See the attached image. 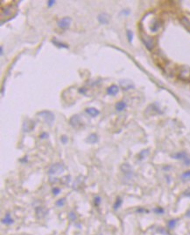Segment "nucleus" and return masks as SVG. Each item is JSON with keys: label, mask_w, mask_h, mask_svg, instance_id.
I'll list each match as a JSON object with an SVG mask.
<instances>
[{"label": "nucleus", "mask_w": 190, "mask_h": 235, "mask_svg": "<svg viewBox=\"0 0 190 235\" xmlns=\"http://www.w3.org/2000/svg\"><path fill=\"white\" fill-rule=\"evenodd\" d=\"M35 122L31 120V119H27L23 122V126H22V129L24 132H30L35 128Z\"/></svg>", "instance_id": "obj_6"}, {"label": "nucleus", "mask_w": 190, "mask_h": 235, "mask_svg": "<svg viewBox=\"0 0 190 235\" xmlns=\"http://www.w3.org/2000/svg\"><path fill=\"white\" fill-rule=\"evenodd\" d=\"M65 203H66V198L65 197L61 198V199H59V200H57L55 202V205L57 207H63L65 205Z\"/></svg>", "instance_id": "obj_25"}, {"label": "nucleus", "mask_w": 190, "mask_h": 235, "mask_svg": "<svg viewBox=\"0 0 190 235\" xmlns=\"http://www.w3.org/2000/svg\"><path fill=\"white\" fill-rule=\"evenodd\" d=\"M47 138H48V134H47V133H46V132H44V133H42V134H40V138H41V139Z\"/></svg>", "instance_id": "obj_36"}, {"label": "nucleus", "mask_w": 190, "mask_h": 235, "mask_svg": "<svg viewBox=\"0 0 190 235\" xmlns=\"http://www.w3.org/2000/svg\"><path fill=\"white\" fill-rule=\"evenodd\" d=\"M85 111H86L87 114H89V115H90V116H92V117H96V116H97V115L100 114V111L97 110V109H95V108H88V109H85Z\"/></svg>", "instance_id": "obj_18"}, {"label": "nucleus", "mask_w": 190, "mask_h": 235, "mask_svg": "<svg viewBox=\"0 0 190 235\" xmlns=\"http://www.w3.org/2000/svg\"><path fill=\"white\" fill-rule=\"evenodd\" d=\"M126 107H127L126 103H125L124 101H123V100L118 101V102L116 104V109H117L118 111H119V112L124 110V109H126Z\"/></svg>", "instance_id": "obj_20"}, {"label": "nucleus", "mask_w": 190, "mask_h": 235, "mask_svg": "<svg viewBox=\"0 0 190 235\" xmlns=\"http://www.w3.org/2000/svg\"><path fill=\"white\" fill-rule=\"evenodd\" d=\"M176 224H177V219H171L167 223V227L169 229H174L175 227Z\"/></svg>", "instance_id": "obj_26"}, {"label": "nucleus", "mask_w": 190, "mask_h": 235, "mask_svg": "<svg viewBox=\"0 0 190 235\" xmlns=\"http://www.w3.org/2000/svg\"><path fill=\"white\" fill-rule=\"evenodd\" d=\"M64 170H65V167L62 163H55L49 167L47 173L50 175H57L64 172Z\"/></svg>", "instance_id": "obj_3"}, {"label": "nucleus", "mask_w": 190, "mask_h": 235, "mask_svg": "<svg viewBox=\"0 0 190 235\" xmlns=\"http://www.w3.org/2000/svg\"><path fill=\"white\" fill-rule=\"evenodd\" d=\"M126 35H127V38H128L129 42H131L132 41V39H133V33L131 30H127L126 31Z\"/></svg>", "instance_id": "obj_30"}, {"label": "nucleus", "mask_w": 190, "mask_h": 235, "mask_svg": "<svg viewBox=\"0 0 190 235\" xmlns=\"http://www.w3.org/2000/svg\"><path fill=\"white\" fill-rule=\"evenodd\" d=\"M47 212H48V211L44 206H38L35 208V214H36L38 218H43L44 217L46 216Z\"/></svg>", "instance_id": "obj_10"}, {"label": "nucleus", "mask_w": 190, "mask_h": 235, "mask_svg": "<svg viewBox=\"0 0 190 235\" xmlns=\"http://www.w3.org/2000/svg\"><path fill=\"white\" fill-rule=\"evenodd\" d=\"M154 212H156L157 214H162V213H164V210L161 208V207H157L155 208L154 210H153Z\"/></svg>", "instance_id": "obj_32"}, {"label": "nucleus", "mask_w": 190, "mask_h": 235, "mask_svg": "<svg viewBox=\"0 0 190 235\" xmlns=\"http://www.w3.org/2000/svg\"><path fill=\"white\" fill-rule=\"evenodd\" d=\"M52 193H53V196H57V195H59L61 193V189L60 188H57V187H54L52 189Z\"/></svg>", "instance_id": "obj_31"}, {"label": "nucleus", "mask_w": 190, "mask_h": 235, "mask_svg": "<svg viewBox=\"0 0 190 235\" xmlns=\"http://www.w3.org/2000/svg\"><path fill=\"white\" fill-rule=\"evenodd\" d=\"M69 124L74 128V129H78L81 126V117L78 115H73L70 119H69Z\"/></svg>", "instance_id": "obj_9"}, {"label": "nucleus", "mask_w": 190, "mask_h": 235, "mask_svg": "<svg viewBox=\"0 0 190 235\" xmlns=\"http://www.w3.org/2000/svg\"><path fill=\"white\" fill-rule=\"evenodd\" d=\"M181 23L184 25V27H185L186 28H187V29L190 31V21H189L186 17H183V18L181 19Z\"/></svg>", "instance_id": "obj_24"}, {"label": "nucleus", "mask_w": 190, "mask_h": 235, "mask_svg": "<svg viewBox=\"0 0 190 235\" xmlns=\"http://www.w3.org/2000/svg\"><path fill=\"white\" fill-rule=\"evenodd\" d=\"M107 93L109 95H112V96H115L118 92H119V87L116 85H112L111 86H109L107 88Z\"/></svg>", "instance_id": "obj_14"}, {"label": "nucleus", "mask_w": 190, "mask_h": 235, "mask_svg": "<svg viewBox=\"0 0 190 235\" xmlns=\"http://www.w3.org/2000/svg\"><path fill=\"white\" fill-rule=\"evenodd\" d=\"M180 179H181V180L184 181V182L189 180H190V170L186 171L185 173H183L181 174V176H180Z\"/></svg>", "instance_id": "obj_22"}, {"label": "nucleus", "mask_w": 190, "mask_h": 235, "mask_svg": "<svg viewBox=\"0 0 190 235\" xmlns=\"http://www.w3.org/2000/svg\"><path fill=\"white\" fill-rule=\"evenodd\" d=\"M61 182L65 185H68L69 182H70V176L67 175V176H64L62 180H61Z\"/></svg>", "instance_id": "obj_28"}, {"label": "nucleus", "mask_w": 190, "mask_h": 235, "mask_svg": "<svg viewBox=\"0 0 190 235\" xmlns=\"http://www.w3.org/2000/svg\"><path fill=\"white\" fill-rule=\"evenodd\" d=\"M19 161L20 162H26L27 161V157H24V159L23 160H20Z\"/></svg>", "instance_id": "obj_40"}, {"label": "nucleus", "mask_w": 190, "mask_h": 235, "mask_svg": "<svg viewBox=\"0 0 190 235\" xmlns=\"http://www.w3.org/2000/svg\"><path fill=\"white\" fill-rule=\"evenodd\" d=\"M160 27H161V23H160V21H159L158 19H155L152 21V25H151L150 29H151L152 32H157V31L160 28Z\"/></svg>", "instance_id": "obj_15"}, {"label": "nucleus", "mask_w": 190, "mask_h": 235, "mask_svg": "<svg viewBox=\"0 0 190 235\" xmlns=\"http://www.w3.org/2000/svg\"><path fill=\"white\" fill-rule=\"evenodd\" d=\"M121 170L123 171V173L126 175V177L128 178H131V176L133 175V171L131 169V167L129 166V164H124L121 167Z\"/></svg>", "instance_id": "obj_11"}, {"label": "nucleus", "mask_w": 190, "mask_h": 235, "mask_svg": "<svg viewBox=\"0 0 190 235\" xmlns=\"http://www.w3.org/2000/svg\"><path fill=\"white\" fill-rule=\"evenodd\" d=\"M137 212H148L146 210H145V209H138Z\"/></svg>", "instance_id": "obj_38"}, {"label": "nucleus", "mask_w": 190, "mask_h": 235, "mask_svg": "<svg viewBox=\"0 0 190 235\" xmlns=\"http://www.w3.org/2000/svg\"><path fill=\"white\" fill-rule=\"evenodd\" d=\"M97 19L101 24H108L110 21V15L105 12L100 13L97 17Z\"/></svg>", "instance_id": "obj_12"}, {"label": "nucleus", "mask_w": 190, "mask_h": 235, "mask_svg": "<svg viewBox=\"0 0 190 235\" xmlns=\"http://www.w3.org/2000/svg\"><path fill=\"white\" fill-rule=\"evenodd\" d=\"M140 36H141L142 41L144 42V44L146 45V47L147 48V49L148 50H152L154 48V46H155V39H154V37L149 36L148 35L145 34L144 32H141Z\"/></svg>", "instance_id": "obj_1"}, {"label": "nucleus", "mask_w": 190, "mask_h": 235, "mask_svg": "<svg viewBox=\"0 0 190 235\" xmlns=\"http://www.w3.org/2000/svg\"><path fill=\"white\" fill-rule=\"evenodd\" d=\"M122 203H123V200H122L120 197H118V198H117V200H116V202H115V203H114V204H113V209H114L115 211L118 210V209L121 207Z\"/></svg>", "instance_id": "obj_23"}, {"label": "nucleus", "mask_w": 190, "mask_h": 235, "mask_svg": "<svg viewBox=\"0 0 190 235\" xmlns=\"http://www.w3.org/2000/svg\"><path fill=\"white\" fill-rule=\"evenodd\" d=\"M52 42H53V44H54V45H55L56 47H58V48H68V46L67 44H64L62 42H60L56 39H53L52 40Z\"/></svg>", "instance_id": "obj_21"}, {"label": "nucleus", "mask_w": 190, "mask_h": 235, "mask_svg": "<svg viewBox=\"0 0 190 235\" xmlns=\"http://www.w3.org/2000/svg\"><path fill=\"white\" fill-rule=\"evenodd\" d=\"M101 202H102V199H101L100 196H96V197L94 198V204H95L96 207H98V206L100 205Z\"/></svg>", "instance_id": "obj_29"}, {"label": "nucleus", "mask_w": 190, "mask_h": 235, "mask_svg": "<svg viewBox=\"0 0 190 235\" xmlns=\"http://www.w3.org/2000/svg\"><path fill=\"white\" fill-rule=\"evenodd\" d=\"M179 78L181 80L187 81L190 79V67L189 66H182L179 72Z\"/></svg>", "instance_id": "obj_5"}, {"label": "nucleus", "mask_w": 190, "mask_h": 235, "mask_svg": "<svg viewBox=\"0 0 190 235\" xmlns=\"http://www.w3.org/2000/svg\"><path fill=\"white\" fill-rule=\"evenodd\" d=\"M146 154H148V150H144L143 151H141L140 154H139V160L144 159L145 157L146 156Z\"/></svg>", "instance_id": "obj_33"}, {"label": "nucleus", "mask_w": 190, "mask_h": 235, "mask_svg": "<svg viewBox=\"0 0 190 235\" xmlns=\"http://www.w3.org/2000/svg\"><path fill=\"white\" fill-rule=\"evenodd\" d=\"M71 21H72V19L70 17H64L61 19H59V21L57 22L58 27L62 29H68L71 24Z\"/></svg>", "instance_id": "obj_7"}, {"label": "nucleus", "mask_w": 190, "mask_h": 235, "mask_svg": "<svg viewBox=\"0 0 190 235\" xmlns=\"http://www.w3.org/2000/svg\"><path fill=\"white\" fill-rule=\"evenodd\" d=\"M1 221H2L3 224H5V225H12V224L14 223V219L12 218L10 213H6L5 217L4 218H2Z\"/></svg>", "instance_id": "obj_17"}, {"label": "nucleus", "mask_w": 190, "mask_h": 235, "mask_svg": "<svg viewBox=\"0 0 190 235\" xmlns=\"http://www.w3.org/2000/svg\"><path fill=\"white\" fill-rule=\"evenodd\" d=\"M37 115H38V116L41 117L49 125H52V123L53 122L54 119H55V117H54V115L51 111H47V110L40 111Z\"/></svg>", "instance_id": "obj_2"}, {"label": "nucleus", "mask_w": 190, "mask_h": 235, "mask_svg": "<svg viewBox=\"0 0 190 235\" xmlns=\"http://www.w3.org/2000/svg\"><path fill=\"white\" fill-rule=\"evenodd\" d=\"M172 157H173L174 159L182 160L183 163L185 164V166H190V157L187 155V153L186 151H180V152H177V153L174 154Z\"/></svg>", "instance_id": "obj_4"}, {"label": "nucleus", "mask_w": 190, "mask_h": 235, "mask_svg": "<svg viewBox=\"0 0 190 235\" xmlns=\"http://www.w3.org/2000/svg\"><path fill=\"white\" fill-rule=\"evenodd\" d=\"M83 185H84V179H83V176L80 175L74 181V183H73V189L74 190H76V191H79L81 188H83Z\"/></svg>", "instance_id": "obj_8"}, {"label": "nucleus", "mask_w": 190, "mask_h": 235, "mask_svg": "<svg viewBox=\"0 0 190 235\" xmlns=\"http://www.w3.org/2000/svg\"><path fill=\"white\" fill-rule=\"evenodd\" d=\"M121 13H124V15H128V14L130 13V12H129L128 10H127V11H122V12H121Z\"/></svg>", "instance_id": "obj_39"}, {"label": "nucleus", "mask_w": 190, "mask_h": 235, "mask_svg": "<svg viewBox=\"0 0 190 235\" xmlns=\"http://www.w3.org/2000/svg\"><path fill=\"white\" fill-rule=\"evenodd\" d=\"M61 141H62V143L63 144H66L68 143V137H66V136H62V137L61 138Z\"/></svg>", "instance_id": "obj_34"}, {"label": "nucleus", "mask_w": 190, "mask_h": 235, "mask_svg": "<svg viewBox=\"0 0 190 235\" xmlns=\"http://www.w3.org/2000/svg\"><path fill=\"white\" fill-rule=\"evenodd\" d=\"M86 141H87V143H90V144H96V143L98 141V137H97L96 134L92 133V134H90V135L87 138Z\"/></svg>", "instance_id": "obj_19"}, {"label": "nucleus", "mask_w": 190, "mask_h": 235, "mask_svg": "<svg viewBox=\"0 0 190 235\" xmlns=\"http://www.w3.org/2000/svg\"><path fill=\"white\" fill-rule=\"evenodd\" d=\"M3 52H4V48H3V46H1V48H0V54H1V56L3 55Z\"/></svg>", "instance_id": "obj_41"}, {"label": "nucleus", "mask_w": 190, "mask_h": 235, "mask_svg": "<svg viewBox=\"0 0 190 235\" xmlns=\"http://www.w3.org/2000/svg\"><path fill=\"white\" fill-rule=\"evenodd\" d=\"M12 12H13V6H12V5L7 6L6 7H5V8L2 9L1 16H2V17L9 16V15H11V13H12Z\"/></svg>", "instance_id": "obj_16"}, {"label": "nucleus", "mask_w": 190, "mask_h": 235, "mask_svg": "<svg viewBox=\"0 0 190 235\" xmlns=\"http://www.w3.org/2000/svg\"><path fill=\"white\" fill-rule=\"evenodd\" d=\"M68 219H69L71 222H74V221H75V220H76L77 216H76V213H75V212H69V213H68Z\"/></svg>", "instance_id": "obj_27"}, {"label": "nucleus", "mask_w": 190, "mask_h": 235, "mask_svg": "<svg viewBox=\"0 0 190 235\" xmlns=\"http://www.w3.org/2000/svg\"><path fill=\"white\" fill-rule=\"evenodd\" d=\"M183 195H184L185 196H188V197H190V190H187V191H185Z\"/></svg>", "instance_id": "obj_37"}, {"label": "nucleus", "mask_w": 190, "mask_h": 235, "mask_svg": "<svg viewBox=\"0 0 190 235\" xmlns=\"http://www.w3.org/2000/svg\"><path fill=\"white\" fill-rule=\"evenodd\" d=\"M56 2L54 1V0H49V1H47V6L48 7H52L53 6H54V4H55Z\"/></svg>", "instance_id": "obj_35"}, {"label": "nucleus", "mask_w": 190, "mask_h": 235, "mask_svg": "<svg viewBox=\"0 0 190 235\" xmlns=\"http://www.w3.org/2000/svg\"><path fill=\"white\" fill-rule=\"evenodd\" d=\"M120 86H121V87H122L124 90H129V89H131V88L134 87L133 83H132L131 80H128V79L121 80V81H120Z\"/></svg>", "instance_id": "obj_13"}]
</instances>
